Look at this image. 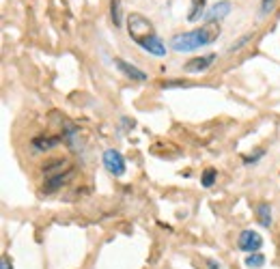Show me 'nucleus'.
<instances>
[{
    "label": "nucleus",
    "mask_w": 280,
    "mask_h": 269,
    "mask_svg": "<svg viewBox=\"0 0 280 269\" xmlns=\"http://www.w3.org/2000/svg\"><path fill=\"white\" fill-rule=\"evenodd\" d=\"M127 32L132 41L153 56H166V45L155 32L151 19H147L142 13H129L127 15Z\"/></svg>",
    "instance_id": "1"
},
{
    "label": "nucleus",
    "mask_w": 280,
    "mask_h": 269,
    "mask_svg": "<svg viewBox=\"0 0 280 269\" xmlns=\"http://www.w3.org/2000/svg\"><path fill=\"white\" fill-rule=\"evenodd\" d=\"M220 37V24L218 22H207L200 28L181 32L171 39V48L175 52H194L205 45H211L216 39Z\"/></svg>",
    "instance_id": "2"
},
{
    "label": "nucleus",
    "mask_w": 280,
    "mask_h": 269,
    "mask_svg": "<svg viewBox=\"0 0 280 269\" xmlns=\"http://www.w3.org/2000/svg\"><path fill=\"white\" fill-rule=\"evenodd\" d=\"M103 166H106L110 175L121 177V175H125V157L116 149H106L103 151Z\"/></svg>",
    "instance_id": "3"
},
{
    "label": "nucleus",
    "mask_w": 280,
    "mask_h": 269,
    "mask_svg": "<svg viewBox=\"0 0 280 269\" xmlns=\"http://www.w3.org/2000/svg\"><path fill=\"white\" fill-rule=\"evenodd\" d=\"M237 246L242 248L244 252H259L261 250V246H263V237L259 235L257 231H244L242 235H239V239H237Z\"/></svg>",
    "instance_id": "4"
},
{
    "label": "nucleus",
    "mask_w": 280,
    "mask_h": 269,
    "mask_svg": "<svg viewBox=\"0 0 280 269\" xmlns=\"http://www.w3.org/2000/svg\"><path fill=\"white\" fill-rule=\"evenodd\" d=\"M216 54H207V56H200V58H192L190 63L186 65V71L187 74H200V71H207L213 65V61H216Z\"/></svg>",
    "instance_id": "5"
},
{
    "label": "nucleus",
    "mask_w": 280,
    "mask_h": 269,
    "mask_svg": "<svg viewBox=\"0 0 280 269\" xmlns=\"http://www.w3.org/2000/svg\"><path fill=\"white\" fill-rule=\"evenodd\" d=\"M229 13H231V2H229V0H220V2L213 4L203 17L207 19V22H220V19L226 17Z\"/></svg>",
    "instance_id": "6"
},
{
    "label": "nucleus",
    "mask_w": 280,
    "mask_h": 269,
    "mask_svg": "<svg viewBox=\"0 0 280 269\" xmlns=\"http://www.w3.org/2000/svg\"><path fill=\"white\" fill-rule=\"evenodd\" d=\"M114 65L119 67V71H123L129 80H136V82H145L147 80V74L145 71H140L138 67H134V65H129L127 61H123V58H114Z\"/></svg>",
    "instance_id": "7"
},
{
    "label": "nucleus",
    "mask_w": 280,
    "mask_h": 269,
    "mask_svg": "<svg viewBox=\"0 0 280 269\" xmlns=\"http://www.w3.org/2000/svg\"><path fill=\"white\" fill-rule=\"evenodd\" d=\"M58 142H61L58 136H37V138H32V149L35 151H50V149L58 147Z\"/></svg>",
    "instance_id": "8"
},
{
    "label": "nucleus",
    "mask_w": 280,
    "mask_h": 269,
    "mask_svg": "<svg viewBox=\"0 0 280 269\" xmlns=\"http://www.w3.org/2000/svg\"><path fill=\"white\" fill-rule=\"evenodd\" d=\"M71 173H74V170H69V173H65V175H58V177H52V179H45V187H43V189H45L48 194H50V192H56V189L61 187L63 183L71 177Z\"/></svg>",
    "instance_id": "9"
},
{
    "label": "nucleus",
    "mask_w": 280,
    "mask_h": 269,
    "mask_svg": "<svg viewBox=\"0 0 280 269\" xmlns=\"http://www.w3.org/2000/svg\"><path fill=\"white\" fill-rule=\"evenodd\" d=\"M257 213H259V222H261V226H272V222H274V218H272V207L268 205V202H261V205L257 207Z\"/></svg>",
    "instance_id": "10"
},
{
    "label": "nucleus",
    "mask_w": 280,
    "mask_h": 269,
    "mask_svg": "<svg viewBox=\"0 0 280 269\" xmlns=\"http://www.w3.org/2000/svg\"><path fill=\"white\" fill-rule=\"evenodd\" d=\"M205 4H207V0H192V9H190L187 19H190V22H196L200 15H205Z\"/></svg>",
    "instance_id": "11"
},
{
    "label": "nucleus",
    "mask_w": 280,
    "mask_h": 269,
    "mask_svg": "<svg viewBox=\"0 0 280 269\" xmlns=\"http://www.w3.org/2000/svg\"><path fill=\"white\" fill-rule=\"evenodd\" d=\"M110 17H112L116 28H121V24H123V19H121V0H110Z\"/></svg>",
    "instance_id": "12"
},
{
    "label": "nucleus",
    "mask_w": 280,
    "mask_h": 269,
    "mask_svg": "<svg viewBox=\"0 0 280 269\" xmlns=\"http://www.w3.org/2000/svg\"><path fill=\"white\" fill-rule=\"evenodd\" d=\"M265 265V257L263 254H259V252H252L246 257V267H250V269H259V267H263Z\"/></svg>",
    "instance_id": "13"
},
{
    "label": "nucleus",
    "mask_w": 280,
    "mask_h": 269,
    "mask_svg": "<svg viewBox=\"0 0 280 269\" xmlns=\"http://www.w3.org/2000/svg\"><path fill=\"white\" fill-rule=\"evenodd\" d=\"M216 177H218L216 168H207L205 173H203V179H200V183H203L205 187H211L213 183H216Z\"/></svg>",
    "instance_id": "14"
},
{
    "label": "nucleus",
    "mask_w": 280,
    "mask_h": 269,
    "mask_svg": "<svg viewBox=\"0 0 280 269\" xmlns=\"http://www.w3.org/2000/svg\"><path fill=\"white\" fill-rule=\"evenodd\" d=\"M250 39H252V32H248V35H244L242 39H237V41H233V43H231V48H229V52H237V50H242L244 45L250 41Z\"/></svg>",
    "instance_id": "15"
},
{
    "label": "nucleus",
    "mask_w": 280,
    "mask_h": 269,
    "mask_svg": "<svg viewBox=\"0 0 280 269\" xmlns=\"http://www.w3.org/2000/svg\"><path fill=\"white\" fill-rule=\"evenodd\" d=\"M274 2H276V0H261V13H263V15H268V13L274 9Z\"/></svg>",
    "instance_id": "16"
},
{
    "label": "nucleus",
    "mask_w": 280,
    "mask_h": 269,
    "mask_svg": "<svg viewBox=\"0 0 280 269\" xmlns=\"http://www.w3.org/2000/svg\"><path fill=\"white\" fill-rule=\"evenodd\" d=\"M261 155H263V151H259L257 155H248V157H244V162H246V164H255V162H257Z\"/></svg>",
    "instance_id": "17"
},
{
    "label": "nucleus",
    "mask_w": 280,
    "mask_h": 269,
    "mask_svg": "<svg viewBox=\"0 0 280 269\" xmlns=\"http://www.w3.org/2000/svg\"><path fill=\"white\" fill-rule=\"evenodd\" d=\"M207 265H209V269H222V267H220V263H216V261H209Z\"/></svg>",
    "instance_id": "18"
},
{
    "label": "nucleus",
    "mask_w": 280,
    "mask_h": 269,
    "mask_svg": "<svg viewBox=\"0 0 280 269\" xmlns=\"http://www.w3.org/2000/svg\"><path fill=\"white\" fill-rule=\"evenodd\" d=\"M2 269H11V265H9V259H2Z\"/></svg>",
    "instance_id": "19"
}]
</instances>
